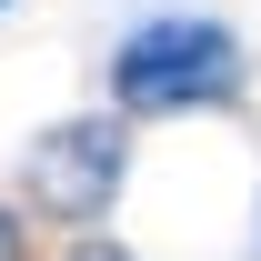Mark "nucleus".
<instances>
[{
  "label": "nucleus",
  "instance_id": "f257e3e1",
  "mask_svg": "<svg viewBox=\"0 0 261 261\" xmlns=\"http://www.w3.org/2000/svg\"><path fill=\"white\" fill-rule=\"evenodd\" d=\"M111 100H121V121H171V111L241 100V31L201 20V10L130 20L111 40Z\"/></svg>",
  "mask_w": 261,
  "mask_h": 261
},
{
  "label": "nucleus",
  "instance_id": "7ed1b4c3",
  "mask_svg": "<svg viewBox=\"0 0 261 261\" xmlns=\"http://www.w3.org/2000/svg\"><path fill=\"white\" fill-rule=\"evenodd\" d=\"M0 261H31V231H20V211L0 201Z\"/></svg>",
  "mask_w": 261,
  "mask_h": 261
},
{
  "label": "nucleus",
  "instance_id": "39448f33",
  "mask_svg": "<svg viewBox=\"0 0 261 261\" xmlns=\"http://www.w3.org/2000/svg\"><path fill=\"white\" fill-rule=\"evenodd\" d=\"M0 10H10V0H0Z\"/></svg>",
  "mask_w": 261,
  "mask_h": 261
},
{
  "label": "nucleus",
  "instance_id": "20e7f679",
  "mask_svg": "<svg viewBox=\"0 0 261 261\" xmlns=\"http://www.w3.org/2000/svg\"><path fill=\"white\" fill-rule=\"evenodd\" d=\"M70 261H130V251H121V241H81Z\"/></svg>",
  "mask_w": 261,
  "mask_h": 261
},
{
  "label": "nucleus",
  "instance_id": "f03ea898",
  "mask_svg": "<svg viewBox=\"0 0 261 261\" xmlns=\"http://www.w3.org/2000/svg\"><path fill=\"white\" fill-rule=\"evenodd\" d=\"M121 181H130V121L121 111H70L20 151V191L50 221H100L121 201Z\"/></svg>",
  "mask_w": 261,
  "mask_h": 261
}]
</instances>
